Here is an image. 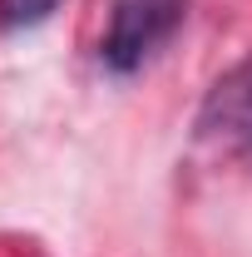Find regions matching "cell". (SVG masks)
<instances>
[{"instance_id": "6da1fadb", "label": "cell", "mask_w": 252, "mask_h": 257, "mask_svg": "<svg viewBox=\"0 0 252 257\" xmlns=\"http://www.w3.org/2000/svg\"><path fill=\"white\" fill-rule=\"evenodd\" d=\"M183 5L188 0H114L109 30H104V45H99L104 64L114 74L144 69V60L183 25Z\"/></svg>"}, {"instance_id": "7a4b0ae2", "label": "cell", "mask_w": 252, "mask_h": 257, "mask_svg": "<svg viewBox=\"0 0 252 257\" xmlns=\"http://www.w3.org/2000/svg\"><path fill=\"white\" fill-rule=\"evenodd\" d=\"M55 10H60V0H0V25L5 30H30V25H45Z\"/></svg>"}]
</instances>
